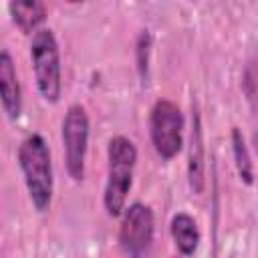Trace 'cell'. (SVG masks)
Returning <instances> with one entry per match:
<instances>
[{"label": "cell", "mask_w": 258, "mask_h": 258, "mask_svg": "<svg viewBox=\"0 0 258 258\" xmlns=\"http://www.w3.org/2000/svg\"><path fill=\"white\" fill-rule=\"evenodd\" d=\"M18 163L32 206L38 212H46L52 202L54 177H52L50 149L42 135L32 133L22 139L18 147Z\"/></svg>", "instance_id": "1"}, {"label": "cell", "mask_w": 258, "mask_h": 258, "mask_svg": "<svg viewBox=\"0 0 258 258\" xmlns=\"http://www.w3.org/2000/svg\"><path fill=\"white\" fill-rule=\"evenodd\" d=\"M107 183L103 191V204L109 216H121L125 210L127 194L133 183V171L137 163V147L125 135H115L107 147Z\"/></svg>", "instance_id": "2"}, {"label": "cell", "mask_w": 258, "mask_h": 258, "mask_svg": "<svg viewBox=\"0 0 258 258\" xmlns=\"http://www.w3.org/2000/svg\"><path fill=\"white\" fill-rule=\"evenodd\" d=\"M30 62L40 97L46 103H56L62 93V71L58 42L50 28H38L32 34Z\"/></svg>", "instance_id": "3"}, {"label": "cell", "mask_w": 258, "mask_h": 258, "mask_svg": "<svg viewBox=\"0 0 258 258\" xmlns=\"http://www.w3.org/2000/svg\"><path fill=\"white\" fill-rule=\"evenodd\" d=\"M149 133H151V143L157 155L165 161L173 159L183 145L181 109L169 99L155 101L149 115Z\"/></svg>", "instance_id": "4"}, {"label": "cell", "mask_w": 258, "mask_h": 258, "mask_svg": "<svg viewBox=\"0 0 258 258\" xmlns=\"http://www.w3.org/2000/svg\"><path fill=\"white\" fill-rule=\"evenodd\" d=\"M62 149L73 181H83L89 149V115L83 105H71L62 119Z\"/></svg>", "instance_id": "5"}, {"label": "cell", "mask_w": 258, "mask_h": 258, "mask_svg": "<svg viewBox=\"0 0 258 258\" xmlns=\"http://www.w3.org/2000/svg\"><path fill=\"white\" fill-rule=\"evenodd\" d=\"M121 214L123 218L119 226V244L123 252L129 258H147L155 234V220L151 208L135 202Z\"/></svg>", "instance_id": "6"}, {"label": "cell", "mask_w": 258, "mask_h": 258, "mask_svg": "<svg viewBox=\"0 0 258 258\" xmlns=\"http://www.w3.org/2000/svg\"><path fill=\"white\" fill-rule=\"evenodd\" d=\"M0 105L10 119H18L22 113L20 81L14 58L8 50H0Z\"/></svg>", "instance_id": "7"}, {"label": "cell", "mask_w": 258, "mask_h": 258, "mask_svg": "<svg viewBox=\"0 0 258 258\" xmlns=\"http://www.w3.org/2000/svg\"><path fill=\"white\" fill-rule=\"evenodd\" d=\"M187 179L194 194H202L206 185V145L200 113L191 115V133H189V155H187Z\"/></svg>", "instance_id": "8"}, {"label": "cell", "mask_w": 258, "mask_h": 258, "mask_svg": "<svg viewBox=\"0 0 258 258\" xmlns=\"http://www.w3.org/2000/svg\"><path fill=\"white\" fill-rule=\"evenodd\" d=\"M169 230H171V238H173L175 248L183 256H194L198 246H200V228H198L196 220L189 214L179 212L171 218Z\"/></svg>", "instance_id": "9"}, {"label": "cell", "mask_w": 258, "mask_h": 258, "mask_svg": "<svg viewBox=\"0 0 258 258\" xmlns=\"http://www.w3.org/2000/svg\"><path fill=\"white\" fill-rule=\"evenodd\" d=\"M8 12L12 16V22L24 34L36 32L38 26L46 18V6L42 2H36V0H32V2H10Z\"/></svg>", "instance_id": "10"}, {"label": "cell", "mask_w": 258, "mask_h": 258, "mask_svg": "<svg viewBox=\"0 0 258 258\" xmlns=\"http://www.w3.org/2000/svg\"><path fill=\"white\" fill-rule=\"evenodd\" d=\"M232 151H234V161H236L240 179L246 185H252L254 183V161H252L250 149L246 145V139L238 127L232 129Z\"/></svg>", "instance_id": "11"}]
</instances>
